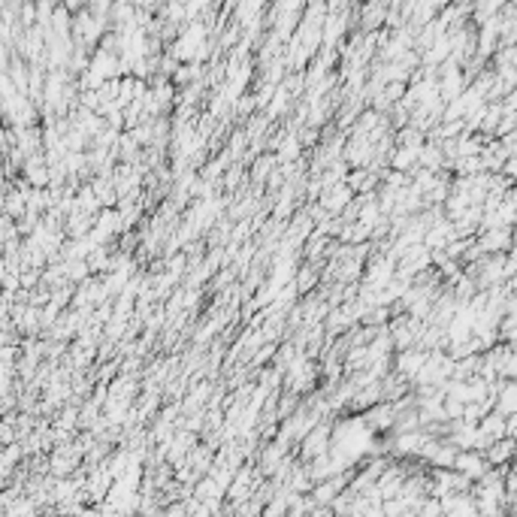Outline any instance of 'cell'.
Here are the masks:
<instances>
[]
</instances>
